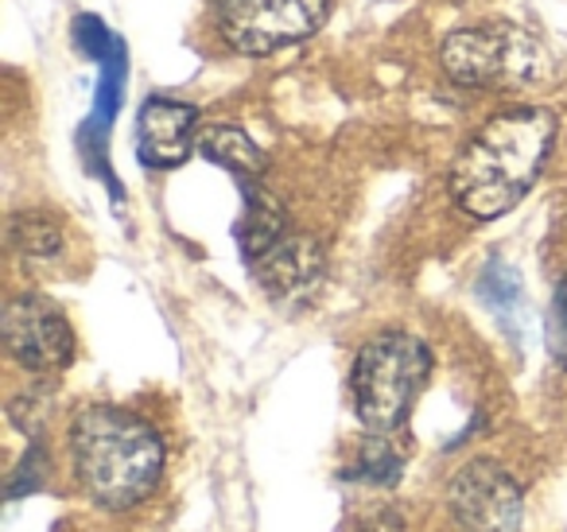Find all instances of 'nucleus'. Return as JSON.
<instances>
[{
  "label": "nucleus",
  "instance_id": "1",
  "mask_svg": "<svg viewBox=\"0 0 567 532\" xmlns=\"http://www.w3.org/2000/svg\"><path fill=\"white\" fill-rule=\"evenodd\" d=\"M556 136V113L520 105L489 117L451 164V195L471 218L509 214L544 167Z\"/></svg>",
  "mask_w": 567,
  "mask_h": 532
},
{
  "label": "nucleus",
  "instance_id": "13",
  "mask_svg": "<svg viewBox=\"0 0 567 532\" xmlns=\"http://www.w3.org/2000/svg\"><path fill=\"white\" fill-rule=\"evenodd\" d=\"M401 474H404V454L385 436H378V431L358 439L354 462L342 470V478H358V482H370V485H396Z\"/></svg>",
  "mask_w": 567,
  "mask_h": 532
},
{
  "label": "nucleus",
  "instance_id": "5",
  "mask_svg": "<svg viewBox=\"0 0 567 532\" xmlns=\"http://www.w3.org/2000/svg\"><path fill=\"white\" fill-rule=\"evenodd\" d=\"M327 20V0H221V35L241 55H272Z\"/></svg>",
  "mask_w": 567,
  "mask_h": 532
},
{
  "label": "nucleus",
  "instance_id": "15",
  "mask_svg": "<svg viewBox=\"0 0 567 532\" xmlns=\"http://www.w3.org/2000/svg\"><path fill=\"white\" fill-rule=\"evenodd\" d=\"M125 40L113 43V51L105 55L102 63V82H97V94H94V121H90V129H94L97 141H105V129H110L113 113H117L121 105V94H125Z\"/></svg>",
  "mask_w": 567,
  "mask_h": 532
},
{
  "label": "nucleus",
  "instance_id": "16",
  "mask_svg": "<svg viewBox=\"0 0 567 532\" xmlns=\"http://www.w3.org/2000/svg\"><path fill=\"white\" fill-rule=\"evenodd\" d=\"M339 532H404V516L393 505H362L350 509Z\"/></svg>",
  "mask_w": 567,
  "mask_h": 532
},
{
  "label": "nucleus",
  "instance_id": "6",
  "mask_svg": "<svg viewBox=\"0 0 567 532\" xmlns=\"http://www.w3.org/2000/svg\"><path fill=\"white\" fill-rule=\"evenodd\" d=\"M447 509L466 532H517L525 501L509 474L489 459H471L451 474Z\"/></svg>",
  "mask_w": 567,
  "mask_h": 532
},
{
  "label": "nucleus",
  "instance_id": "10",
  "mask_svg": "<svg viewBox=\"0 0 567 532\" xmlns=\"http://www.w3.org/2000/svg\"><path fill=\"white\" fill-rule=\"evenodd\" d=\"M198 152L210 164H221L226 172L241 175V180H257L265 172V152L252 144L249 133H241L237 125H206L198 133Z\"/></svg>",
  "mask_w": 567,
  "mask_h": 532
},
{
  "label": "nucleus",
  "instance_id": "14",
  "mask_svg": "<svg viewBox=\"0 0 567 532\" xmlns=\"http://www.w3.org/2000/svg\"><path fill=\"white\" fill-rule=\"evenodd\" d=\"M9 245L28 260H48V257H59V249H63V229H59V222L43 211L12 214Z\"/></svg>",
  "mask_w": 567,
  "mask_h": 532
},
{
  "label": "nucleus",
  "instance_id": "3",
  "mask_svg": "<svg viewBox=\"0 0 567 532\" xmlns=\"http://www.w3.org/2000/svg\"><path fill=\"white\" fill-rule=\"evenodd\" d=\"M432 374V354L420 338L404 330H385L370 338L358 350L350 392H354V412L370 431L385 436L409 420L420 389Z\"/></svg>",
  "mask_w": 567,
  "mask_h": 532
},
{
  "label": "nucleus",
  "instance_id": "2",
  "mask_svg": "<svg viewBox=\"0 0 567 532\" xmlns=\"http://www.w3.org/2000/svg\"><path fill=\"white\" fill-rule=\"evenodd\" d=\"M71 459L79 485L102 509H133L164 474V443L136 412L90 405L71 423Z\"/></svg>",
  "mask_w": 567,
  "mask_h": 532
},
{
  "label": "nucleus",
  "instance_id": "4",
  "mask_svg": "<svg viewBox=\"0 0 567 532\" xmlns=\"http://www.w3.org/2000/svg\"><path fill=\"white\" fill-rule=\"evenodd\" d=\"M443 66L458 86L471 90H528L556 74L548 48L505 20L451 32L443 43Z\"/></svg>",
  "mask_w": 567,
  "mask_h": 532
},
{
  "label": "nucleus",
  "instance_id": "11",
  "mask_svg": "<svg viewBox=\"0 0 567 532\" xmlns=\"http://www.w3.org/2000/svg\"><path fill=\"white\" fill-rule=\"evenodd\" d=\"M474 291H478L482 304L497 315V323H502V327L517 338L520 335V319H525V288H520L517 268H509L505 260H489V265L482 268Z\"/></svg>",
  "mask_w": 567,
  "mask_h": 532
},
{
  "label": "nucleus",
  "instance_id": "12",
  "mask_svg": "<svg viewBox=\"0 0 567 532\" xmlns=\"http://www.w3.org/2000/svg\"><path fill=\"white\" fill-rule=\"evenodd\" d=\"M288 234L284 226V211L268 191L252 187L245 195V222H241V249H245V260L260 257L265 249H272L280 237Z\"/></svg>",
  "mask_w": 567,
  "mask_h": 532
},
{
  "label": "nucleus",
  "instance_id": "7",
  "mask_svg": "<svg viewBox=\"0 0 567 532\" xmlns=\"http://www.w3.org/2000/svg\"><path fill=\"white\" fill-rule=\"evenodd\" d=\"M4 346L28 374H59L74 358V330L48 296H17L4 307Z\"/></svg>",
  "mask_w": 567,
  "mask_h": 532
},
{
  "label": "nucleus",
  "instance_id": "8",
  "mask_svg": "<svg viewBox=\"0 0 567 532\" xmlns=\"http://www.w3.org/2000/svg\"><path fill=\"white\" fill-rule=\"evenodd\" d=\"M257 284L276 299V304H308L319 291L327 273L323 245L316 237L303 234H284L272 249L249 260Z\"/></svg>",
  "mask_w": 567,
  "mask_h": 532
},
{
  "label": "nucleus",
  "instance_id": "9",
  "mask_svg": "<svg viewBox=\"0 0 567 532\" xmlns=\"http://www.w3.org/2000/svg\"><path fill=\"white\" fill-rule=\"evenodd\" d=\"M198 149L195 110L172 98H148L136 117V152L148 167H179Z\"/></svg>",
  "mask_w": 567,
  "mask_h": 532
},
{
  "label": "nucleus",
  "instance_id": "18",
  "mask_svg": "<svg viewBox=\"0 0 567 532\" xmlns=\"http://www.w3.org/2000/svg\"><path fill=\"white\" fill-rule=\"evenodd\" d=\"M548 346L556 354V361L567 369V280L551 296V315H548Z\"/></svg>",
  "mask_w": 567,
  "mask_h": 532
},
{
  "label": "nucleus",
  "instance_id": "17",
  "mask_svg": "<svg viewBox=\"0 0 567 532\" xmlns=\"http://www.w3.org/2000/svg\"><path fill=\"white\" fill-rule=\"evenodd\" d=\"M74 43H79L82 55H90V59H97V63H105V55L113 51L117 35H113L110 28H105L97 17H79V20H74Z\"/></svg>",
  "mask_w": 567,
  "mask_h": 532
}]
</instances>
